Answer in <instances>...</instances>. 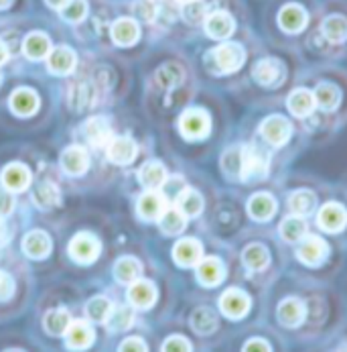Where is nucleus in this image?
I'll return each instance as SVG.
<instances>
[{
	"mask_svg": "<svg viewBox=\"0 0 347 352\" xmlns=\"http://www.w3.org/2000/svg\"><path fill=\"white\" fill-rule=\"evenodd\" d=\"M311 47L319 53H333L347 50V4L331 2L311 35Z\"/></svg>",
	"mask_w": 347,
	"mask_h": 352,
	"instance_id": "f257e3e1",
	"label": "nucleus"
},
{
	"mask_svg": "<svg viewBox=\"0 0 347 352\" xmlns=\"http://www.w3.org/2000/svg\"><path fill=\"white\" fill-rule=\"evenodd\" d=\"M313 10L304 0H283L272 10V27L283 37H300L309 31Z\"/></svg>",
	"mask_w": 347,
	"mask_h": 352,
	"instance_id": "f03ea898",
	"label": "nucleus"
},
{
	"mask_svg": "<svg viewBox=\"0 0 347 352\" xmlns=\"http://www.w3.org/2000/svg\"><path fill=\"white\" fill-rule=\"evenodd\" d=\"M203 61L207 72H211L213 76H232L240 72L248 61V47L236 39L219 41L211 50L205 51Z\"/></svg>",
	"mask_w": 347,
	"mask_h": 352,
	"instance_id": "7ed1b4c3",
	"label": "nucleus"
},
{
	"mask_svg": "<svg viewBox=\"0 0 347 352\" xmlns=\"http://www.w3.org/2000/svg\"><path fill=\"white\" fill-rule=\"evenodd\" d=\"M201 29H203L205 37L215 43L228 41V39H234V35L238 31V19L230 8L222 6L219 0H215V4L207 12L205 21L201 23Z\"/></svg>",
	"mask_w": 347,
	"mask_h": 352,
	"instance_id": "20e7f679",
	"label": "nucleus"
},
{
	"mask_svg": "<svg viewBox=\"0 0 347 352\" xmlns=\"http://www.w3.org/2000/svg\"><path fill=\"white\" fill-rule=\"evenodd\" d=\"M252 78L264 88H276L287 78V61L276 55H264L252 65Z\"/></svg>",
	"mask_w": 347,
	"mask_h": 352,
	"instance_id": "39448f33",
	"label": "nucleus"
},
{
	"mask_svg": "<svg viewBox=\"0 0 347 352\" xmlns=\"http://www.w3.org/2000/svg\"><path fill=\"white\" fill-rule=\"evenodd\" d=\"M141 37H143V27L134 14L118 16L110 25V39L116 47H122V50L132 47L141 41Z\"/></svg>",
	"mask_w": 347,
	"mask_h": 352,
	"instance_id": "423d86ee",
	"label": "nucleus"
},
{
	"mask_svg": "<svg viewBox=\"0 0 347 352\" xmlns=\"http://www.w3.org/2000/svg\"><path fill=\"white\" fill-rule=\"evenodd\" d=\"M209 129H211V120L207 112H203L201 108H189L179 118V131L189 141L205 139L209 135Z\"/></svg>",
	"mask_w": 347,
	"mask_h": 352,
	"instance_id": "0eeeda50",
	"label": "nucleus"
},
{
	"mask_svg": "<svg viewBox=\"0 0 347 352\" xmlns=\"http://www.w3.org/2000/svg\"><path fill=\"white\" fill-rule=\"evenodd\" d=\"M99 251H101V245H99V241L92 232H80V234H75L69 241V247H67L69 256L75 263H80V265L94 263L99 256Z\"/></svg>",
	"mask_w": 347,
	"mask_h": 352,
	"instance_id": "6e6552de",
	"label": "nucleus"
},
{
	"mask_svg": "<svg viewBox=\"0 0 347 352\" xmlns=\"http://www.w3.org/2000/svg\"><path fill=\"white\" fill-rule=\"evenodd\" d=\"M98 100V88L92 80H75L67 88V104L71 110H86Z\"/></svg>",
	"mask_w": 347,
	"mask_h": 352,
	"instance_id": "1a4fd4ad",
	"label": "nucleus"
},
{
	"mask_svg": "<svg viewBox=\"0 0 347 352\" xmlns=\"http://www.w3.org/2000/svg\"><path fill=\"white\" fill-rule=\"evenodd\" d=\"M63 338L69 351H86L94 344L96 334H94V328L86 320H71Z\"/></svg>",
	"mask_w": 347,
	"mask_h": 352,
	"instance_id": "9d476101",
	"label": "nucleus"
},
{
	"mask_svg": "<svg viewBox=\"0 0 347 352\" xmlns=\"http://www.w3.org/2000/svg\"><path fill=\"white\" fill-rule=\"evenodd\" d=\"M156 287L154 283L149 279H136L134 283L128 285V292H126V300L130 303V307L134 309H150L154 303H156Z\"/></svg>",
	"mask_w": 347,
	"mask_h": 352,
	"instance_id": "9b49d317",
	"label": "nucleus"
},
{
	"mask_svg": "<svg viewBox=\"0 0 347 352\" xmlns=\"http://www.w3.org/2000/svg\"><path fill=\"white\" fill-rule=\"evenodd\" d=\"M47 69L55 76H69L77 65V55L69 45H57L47 55Z\"/></svg>",
	"mask_w": 347,
	"mask_h": 352,
	"instance_id": "f8f14e48",
	"label": "nucleus"
},
{
	"mask_svg": "<svg viewBox=\"0 0 347 352\" xmlns=\"http://www.w3.org/2000/svg\"><path fill=\"white\" fill-rule=\"evenodd\" d=\"M21 47H23V53H25L27 59L43 61V59H47V55L53 50V41H51L49 35L43 33V31H31V33L25 35Z\"/></svg>",
	"mask_w": 347,
	"mask_h": 352,
	"instance_id": "ddd939ff",
	"label": "nucleus"
},
{
	"mask_svg": "<svg viewBox=\"0 0 347 352\" xmlns=\"http://www.w3.org/2000/svg\"><path fill=\"white\" fill-rule=\"evenodd\" d=\"M260 133H262V137H264L270 145L280 147V145H285V143L289 141V137H291V122H289L285 116L274 114V116H268V118L262 122Z\"/></svg>",
	"mask_w": 347,
	"mask_h": 352,
	"instance_id": "4468645a",
	"label": "nucleus"
},
{
	"mask_svg": "<svg viewBox=\"0 0 347 352\" xmlns=\"http://www.w3.org/2000/svg\"><path fill=\"white\" fill-rule=\"evenodd\" d=\"M2 186L12 194L25 192L31 186V169L25 163H8L2 169Z\"/></svg>",
	"mask_w": 347,
	"mask_h": 352,
	"instance_id": "2eb2a0df",
	"label": "nucleus"
},
{
	"mask_svg": "<svg viewBox=\"0 0 347 352\" xmlns=\"http://www.w3.org/2000/svg\"><path fill=\"white\" fill-rule=\"evenodd\" d=\"M59 163H61V169L65 171V175H69V177H80V175H84V173L88 171V167H90V157H88V151H86L84 147L73 145V147H67L65 151L61 153Z\"/></svg>",
	"mask_w": 347,
	"mask_h": 352,
	"instance_id": "dca6fc26",
	"label": "nucleus"
},
{
	"mask_svg": "<svg viewBox=\"0 0 347 352\" xmlns=\"http://www.w3.org/2000/svg\"><path fill=\"white\" fill-rule=\"evenodd\" d=\"M154 84L160 90H173L177 86L183 84L185 80V67L179 61H165L156 67L154 76H152Z\"/></svg>",
	"mask_w": 347,
	"mask_h": 352,
	"instance_id": "f3484780",
	"label": "nucleus"
},
{
	"mask_svg": "<svg viewBox=\"0 0 347 352\" xmlns=\"http://www.w3.org/2000/svg\"><path fill=\"white\" fill-rule=\"evenodd\" d=\"M219 309L224 311V316H228L232 320H240L248 314L250 298L240 289H228L219 298Z\"/></svg>",
	"mask_w": 347,
	"mask_h": 352,
	"instance_id": "a211bd4d",
	"label": "nucleus"
},
{
	"mask_svg": "<svg viewBox=\"0 0 347 352\" xmlns=\"http://www.w3.org/2000/svg\"><path fill=\"white\" fill-rule=\"evenodd\" d=\"M106 153H108V159L116 165H128L134 161L136 153H139V147L136 143L130 139V137H114L108 147H106Z\"/></svg>",
	"mask_w": 347,
	"mask_h": 352,
	"instance_id": "6ab92c4d",
	"label": "nucleus"
},
{
	"mask_svg": "<svg viewBox=\"0 0 347 352\" xmlns=\"http://www.w3.org/2000/svg\"><path fill=\"white\" fill-rule=\"evenodd\" d=\"M51 236L45 230H31L25 239H23V252L29 256V258H35V261H43L51 254Z\"/></svg>",
	"mask_w": 347,
	"mask_h": 352,
	"instance_id": "aec40b11",
	"label": "nucleus"
},
{
	"mask_svg": "<svg viewBox=\"0 0 347 352\" xmlns=\"http://www.w3.org/2000/svg\"><path fill=\"white\" fill-rule=\"evenodd\" d=\"M268 171V159L256 147L242 149V179H262Z\"/></svg>",
	"mask_w": 347,
	"mask_h": 352,
	"instance_id": "412c9836",
	"label": "nucleus"
},
{
	"mask_svg": "<svg viewBox=\"0 0 347 352\" xmlns=\"http://www.w3.org/2000/svg\"><path fill=\"white\" fill-rule=\"evenodd\" d=\"M319 226L327 232H339L346 228L347 222V212L344 206L339 204H327L319 210Z\"/></svg>",
	"mask_w": 347,
	"mask_h": 352,
	"instance_id": "4be33fe9",
	"label": "nucleus"
},
{
	"mask_svg": "<svg viewBox=\"0 0 347 352\" xmlns=\"http://www.w3.org/2000/svg\"><path fill=\"white\" fill-rule=\"evenodd\" d=\"M173 258L179 267H195L203 258V247L195 239H183L173 247Z\"/></svg>",
	"mask_w": 347,
	"mask_h": 352,
	"instance_id": "5701e85b",
	"label": "nucleus"
},
{
	"mask_svg": "<svg viewBox=\"0 0 347 352\" xmlns=\"http://www.w3.org/2000/svg\"><path fill=\"white\" fill-rule=\"evenodd\" d=\"M84 133H86V139L94 145V147H108V143L114 139L112 135V129H110V122L108 118L104 116H94L90 118L86 124H84Z\"/></svg>",
	"mask_w": 347,
	"mask_h": 352,
	"instance_id": "b1692460",
	"label": "nucleus"
},
{
	"mask_svg": "<svg viewBox=\"0 0 347 352\" xmlns=\"http://www.w3.org/2000/svg\"><path fill=\"white\" fill-rule=\"evenodd\" d=\"M10 110L16 114V116H31L37 112L39 108V96L35 90H29V88H19L10 94Z\"/></svg>",
	"mask_w": 347,
	"mask_h": 352,
	"instance_id": "393cba45",
	"label": "nucleus"
},
{
	"mask_svg": "<svg viewBox=\"0 0 347 352\" xmlns=\"http://www.w3.org/2000/svg\"><path fill=\"white\" fill-rule=\"evenodd\" d=\"M329 252V247L323 239L319 236H307L300 247H298L297 256L304 263V265H319Z\"/></svg>",
	"mask_w": 347,
	"mask_h": 352,
	"instance_id": "a878e982",
	"label": "nucleus"
},
{
	"mask_svg": "<svg viewBox=\"0 0 347 352\" xmlns=\"http://www.w3.org/2000/svg\"><path fill=\"white\" fill-rule=\"evenodd\" d=\"M136 208H139L141 218H145V220H158L165 214V210H167V200L156 190H150V192L143 194L139 198Z\"/></svg>",
	"mask_w": 347,
	"mask_h": 352,
	"instance_id": "bb28decb",
	"label": "nucleus"
},
{
	"mask_svg": "<svg viewBox=\"0 0 347 352\" xmlns=\"http://www.w3.org/2000/svg\"><path fill=\"white\" fill-rule=\"evenodd\" d=\"M224 275H226V269H224L222 261L215 258V256L201 258L198 263L199 283H203V285H207V287H215L217 283H222Z\"/></svg>",
	"mask_w": 347,
	"mask_h": 352,
	"instance_id": "cd10ccee",
	"label": "nucleus"
},
{
	"mask_svg": "<svg viewBox=\"0 0 347 352\" xmlns=\"http://www.w3.org/2000/svg\"><path fill=\"white\" fill-rule=\"evenodd\" d=\"M141 275H143V265L134 256H120L114 263V277H116L118 283L130 285L136 279H141Z\"/></svg>",
	"mask_w": 347,
	"mask_h": 352,
	"instance_id": "c85d7f7f",
	"label": "nucleus"
},
{
	"mask_svg": "<svg viewBox=\"0 0 347 352\" xmlns=\"http://www.w3.org/2000/svg\"><path fill=\"white\" fill-rule=\"evenodd\" d=\"M139 179L147 190H158L167 184V169L158 161H149L141 167Z\"/></svg>",
	"mask_w": 347,
	"mask_h": 352,
	"instance_id": "c756f323",
	"label": "nucleus"
},
{
	"mask_svg": "<svg viewBox=\"0 0 347 352\" xmlns=\"http://www.w3.org/2000/svg\"><path fill=\"white\" fill-rule=\"evenodd\" d=\"M71 324V316L65 307H55L49 309L43 318V328L51 336H63Z\"/></svg>",
	"mask_w": 347,
	"mask_h": 352,
	"instance_id": "7c9ffc66",
	"label": "nucleus"
},
{
	"mask_svg": "<svg viewBox=\"0 0 347 352\" xmlns=\"http://www.w3.org/2000/svg\"><path fill=\"white\" fill-rule=\"evenodd\" d=\"M287 106H289V110H291L295 116L304 118V116H309V114L313 112V108H315L317 104H315V96H313L311 90H307V88H297L295 92H291V96H289V100H287Z\"/></svg>",
	"mask_w": 347,
	"mask_h": 352,
	"instance_id": "2f4dec72",
	"label": "nucleus"
},
{
	"mask_svg": "<svg viewBox=\"0 0 347 352\" xmlns=\"http://www.w3.org/2000/svg\"><path fill=\"white\" fill-rule=\"evenodd\" d=\"M278 320L289 328H297L298 324L304 320V303L297 298L285 300L278 305Z\"/></svg>",
	"mask_w": 347,
	"mask_h": 352,
	"instance_id": "473e14b6",
	"label": "nucleus"
},
{
	"mask_svg": "<svg viewBox=\"0 0 347 352\" xmlns=\"http://www.w3.org/2000/svg\"><path fill=\"white\" fill-rule=\"evenodd\" d=\"M313 96H315V104L323 110H333L342 102V94H339L337 86L333 82H327V80L317 84Z\"/></svg>",
	"mask_w": 347,
	"mask_h": 352,
	"instance_id": "72a5a7b5",
	"label": "nucleus"
},
{
	"mask_svg": "<svg viewBox=\"0 0 347 352\" xmlns=\"http://www.w3.org/2000/svg\"><path fill=\"white\" fill-rule=\"evenodd\" d=\"M248 212L254 220L264 222V220H268V218L274 216V212H276V201H274L272 196H268V194H256V196L250 198Z\"/></svg>",
	"mask_w": 347,
	"mask_h": 352,
	"instance_id": "f704fd0d",
	"label": "nucleus"
},
{
	"mask_svg": "<svg viewBox=\"0 0 347 352\" xmlns=\"http://www.w3.org/2000/svg\"><path fill=\"white\" fill-rule=\"evenodd\" d=\"M132 324H134V307H130V305H114L106 320V326L112 332H124Z\"/></svg>",
	"mask_w": 347,
	"mask_h": 352,
	"instance_id": "c9c22d12",
	"label": "nucleus"
},
{
	"mask_svg": "<svg viewBox=\"0 0 347 352\" xmlns=\"http://www.w3.org/2000/svg\"><path fill=\"white\" fill-rule=\"evenodd\" d=\"M158 224H160V230L165 234H179L185 230V224H187V216L179 210V208H167L165 214L158 218Z\"/></svg>",
	"mask_w": 347,
	"mask_h": 352,
	"instance_id": "e433bc0d",
	"label": "nucleus"
},
{
	"mask_svg": "<svg viewBox=\"0 0 347 352\" xmlns=\"http://www.w3.org/2000/svg\"><path fill=\"white\" fill-rule=\"evenodd\" d=\"M191 328L201 334V336H207L211 332H215L217 328V316L213 309L209 307H198L193 314H191Z\"/></svg>",
	"mask_w": 347,
	"mask_h": 352,
	"instance_id": "4c0bfd02",
	"label": "nucleus"
},
{
	"mask_svg": "<svg viewBox=\"0 0 347 352\" xmlns=\"http://www.w3.org/2000/svg\"><path fill=\"white\" fill-rule=\"evenodd\" d=\"M88 12H90L88 0H69V2L59 10V16H61L65 23H69V25H80V23L86 21Z\"/></svg>",
	"mask_w": 347,
	"mask_h": 352,
	"instance_id": "58836bf2",
	"label": "nucleus"
},
{
	"mask_svg": "<svg viewBox=\"0 0 347 352\" xmlns=\"http://www.w3.org/2000/svg\"><path fill=\"white\" fill-rule=\"evenodd\" d=\"M177 208H179L187 218H193V216H199L201 210H203V198H201V194L195 192V190L185 188V190L177 196Z\"/></svg>",
	"mask_w": 347,
	"mask_h": 352,
	"instance_id": "ea45409f",
	"label": "nucleus"
},
{
	"mask_svg": "<svg viewBox=\"0 0 347 352\" xmlns=\"http://www.w3.org/2000/svg\"><path fill=\"white\" fill-rule=\"evenodd\" d=\"M59 190L49 184V182H43V184H39L35 190H33V201H35V206L37 208H41V210H49V208H55L57 204H59Z\"/></svg>",
	"mask_w": 347,
	"mask_h": 352,
	"instance_id": "a19ab883",
	"label": "nucleus"
},
{
	"mask_svg": "<svg viewBox=\"0 0 347 352\" xmlns=\"http://www.w3.org/2000/svg\"><path fill=\"white\" fill-rule=\"evenodd\" d=\"M112 307H114V303L110 302L108 298L96 296V298H92L90 302L86 303V316H88V320H92V322L106 324V320H108Z\"/></svg>",
	"mask_w": 347,
	"mask_h": 352,
	"instance_id": "79ce46f5",
	"label": "nucleus"
},
{
	"mask_svg": "<svg viewBox=\"0 0 347 352\" xmlns=\"http://www.w3.org/2000/svg\"><path fill=\"white\" fill-rule=\"evenodd\" d=\"M289 206H291V210H293L297 216H307V214H311V212L315 210L317 198H315V194L309 192V190H298V192H295V194L289 198Z\"/></svg>",
	"mask_w": 347,
	"mask_h": 352,
	"instance_id": "37998d69",
	"label": "nucleus"
},
{
	"mask_svg": "<svg viewBox=\"0 0 347 352\" xmlns=\"http://www.w3.org/2000/svg\"><path fill=\"white\" fill-rule=\"evenodd\" d=\"M280 234H283V239L289 241V243H298V241L304 239V234H307V224H304V220H302L300 216H291V218L283 220V224H280Z\"/></svg>",
	"mask_w": 347,
	"mask_h": 352,
	"instance_id": "c03bdc74",
	"label": "nucleus"
},
{
	"mask_svg": "<svg viewBox=\"0 0 347 352\" xmlns=\"http://www.w3.org/2000/svg\"><path fill=\"white\" fill-rule=\"evenodd\" d=\"M242 258H244V263H246L248 269H252V271H262L268 265L270 254H268V251L262 245H250L248 249L244 251V254H242Z\"/></svg>",
	"mask_w": 347,
	"mask_h": 352,
	"instance_id": "a18cd8bd",
	"label": "nucleus"
},
{
	"mask_svg": "<svg viewBox=\"0 0 347 352\" xmlns=\"http://www.w3.org/2000/svg\"><path fill=\"white\" fill-rule=\"evenodd\" d=\"M222 169L230 177H242V147L230 149L222 159Z\"/></svg>",
	"mask_w": 347,
	"mask_h": 352,
	"instance_id": "49530a36",
	"label": "nucleus"
},
{
	"mask_svg": "<svg viewBox=\"0 0 347 352\" xmlns=\"http://www.w3.org/2000/svg\"><path fill=\"white\" fill-rule=\"evenodd\" d=\"M14 292H16L14 277L8 271H2L0 269V303L10 302L14 298Z\"/></svg>",
	"mask_w": 347,
	"mask_h": 352,
	"instance_id": "de8ad7c7",
	"label": "nucleus"
},
{
	"mask_svg": "<svg viewBox=\"0 0 347 352\" xmlns=\"http://www.w3.org/2000/svg\"><path fill=\"white\" fill-rule=\"evenodd\" d=\"M160 352H191V344L183 336H171L160 346Z\"/></svg>",
	"mask_w": 347,
	"mask_h": 352,
	"instance_id": "09e8293b",
	"label": "nucleus"
},
{
	"mask_svg": "<svg viewBox=\"0 0 347 352\" xmlns=\"http://www.w3.org/2000/svg\"><path fill=\"white\" fill-rule=\"evenodd\" d=\"M118 352H149V346L143 338L139 336H130V338H124L118 346Z\"/></svg>",
	"mask_w": 347,
	"mask_h": 352,
	"instance_id": "8fccbe9b",
	"label": "nucleus"
},
{
	"mask_svg": "<svg viewBox=\"0 0 347 352\" xmlns=\"http://www.w3.org/2000/svg\"><path fill=\"white\" fill-rule=\"evenodd\" d=\"M12 208H14V196H12V192L0 190V216L2 218L8 216L12 212Z\"/></svg>",
	"mask_w": 347,
	"mask_h": 352,
	"instance_id": "3c124183",
	"label": "nucleus"
},
{
	"mask_svg": "<svg viewBox=\"0 0 347 352\" xmlns=\"http://www.w3.org/2000/svg\"><path fill=\"white\" fill-rule=\"evenodd\" d=\"M242 352H270V346L264 340H250Z\"/></svg>",
	"mask_w": 347,
	"mask_h": 352,
	"instance_id": "603ef678",
	"label": "nucleus"
},
{
	"mask_svg": "<svg viewBox=\"0 0 347 352\" xmlns=\"http://www.w3.org/2000/svg\"><path fill=\"white\" fill-rule=\"evenodd\" d=\"M8 55H10L8 45L4 43V39H0V65H4V63L8 61Z\"/></svg>",
	"mask_w": 347,
	"mask_h": 352,
	"instance_id": "864d4df0",
	"label": "nucleus"
},
{
	"mask_svg": "<svg viewBox=\"0 0 347 352\" xmlns=\"http://www.w3.org/2000/svg\"><path fill=\"white\" fill-rule=\"evenodd\" d=\"M43 2L49 6L51 10H57V12H59V10H61V8H63V6H65L69 0H43Z\"/></svg>",
	"mask_w": 347,
	"mask_h": 352,
	"instance_id": "5fc2aeb1",
	"label": "nucleus"
},
{
	"mask_svg": "<svg viewBox=\"0 0 347 352\" xmlns=\"http://www.w3.org/2000/svg\"><path fill=\"white\" fill-rule=\"evenodd\" d=\"M6 241H8V230H6V224L0 216V245H6Z\"/></svg>",
	"mask_w": 347,
	"mask_h": 352,
	"instance_id": "6e6d98bb",
	"label": "nucleus"
},
{
	"mask_svg": "<svg viewBox=\"0 0 347 352\" xmlns=\"http://www.w3.org/2000/svg\"><path fill=\"white\" fill-rule=\"evenodd\" d=\"M14 2H16V0H0V12L10 10V8L14 6Z\"/></svg>",
	"mask_w": 347,
	"mask_h": 352,
	"instance_id": "4d7b16f0",
	"label": "nucleus"
},
{
	"mask_svg": "<svg viewBox=\"0 0 347 352\" xmlns=\"http://www.w3.org/2000/svg\"><path fill=\"white\" fill-rule=\"evenodd\" d=\"M173 2H177V4L181 6V4H187V2H195V0H173Z\"/></svg>",
	"mask_w": 347,
	"mask_h": 352,
	"instance_id": "13d9d810",
	"label": "nucleus"
},
{
	"mask_svg": "<svg viewBox=\"0 0 347 352\" xmlns=\"http://www.w3.org/2000/svg\"><path fill=\"white\" fill-rule=\"evenodd\" d=\"M4 352H23V351H16V349H10V351H4Z\"/></svg>",
	"mask_w": 347,
	"mask_h": 352,
	"instance_id": "bf43d9fd",
	"label": "nucleus"
},
{
	"mask_svg": "<svg viewBox=\"0 0 347 352\" xmlns=\"http://www.w3.org/2000/svg\"><path fill=\"white\" fill-rule=\"evenodd\" d=\"M0 86H2V74H0Z\"/></svg>",
	"mask_w": 347,
	"mask_h": 352,
	"instance_id": "052dcab7",
	"label": "nucleus"
}]
</instances>
